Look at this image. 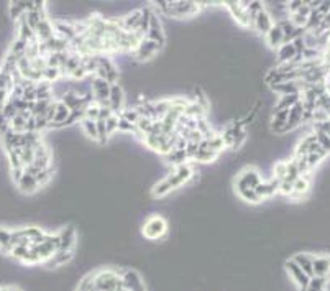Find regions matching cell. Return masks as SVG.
Instances as JSON below:
<instances>
[{
  "mask_svg": "<svg viewBox=\"0 0 330 291\" xmlns=\"http://www.w3.org/2000/svg\"><path fill=\"white\" fill-rule=\"evenodd\" d=\"M192 176H194V169L189 163L174 166L173 171H171L165 180H161L158 185H155V187L151 189V196L153 198H165L171 191L178 189V187L186 185L187 181H191Z\"/></svg>",
  "mask_w": 330,
  "mask_h": 291,
  "instance_id": "obj_1",
  "label": "cell"
},
{
  "mask_svg": "<svg viewBox=\"0 0 330 291\" xmlns=\"http://www.w3.org/2000/svg\"><path fill=\"white\" fill-rule=\"evenodd\" d=\"M153 7L158 12L165 13L168 17H174V19H189L201 12L202 3L199 2H156Z\"/></svg>",
  "mask_w": 330,
  "mask_h": 291,
  "instance_id": "obj_2",
  "label": "cell"
},
{
  "mask_svg": "<svg viewBox=\"0 0 330 291\" xmlns=\"http://www.w3.org/2000/svg\"><path fill=\"white\" fill-rule=\"evenodd\" d=\"M220 138L225 143V148H240L247 140V128L243 127L240 120H232L225 125L224 132L220 133Z\"/></svg>",
  "mask_w": 330,
  "mask_h": 291,
  "instance_id": "obj_3",
  "label": "cell"
},
{
  "mask_svg": "<svg viewBox=\"0 0 330 291\" xmlns=\"http://www.w3.org/2000/svg\"><path fill=\"white\" fill-rule=\"evenodd\" d=\"M94 285L96 291H115L122 286L120 270H99L94 271Z\"/></svg>",
  "mask_w": 330,
  "mask_h": 291,
  "instance_id": "obj_4",
  "label": "cell"
},
{
  "mask_svg": "<svg viewBox=\"0 0 330 291\" xmlns=\"http://www.w3.org/2000/svg\"><path fill=\"white\" fill-rule=\"evenodd\" d=\"M142 234L144 235V239L148 240L163 239V237L168 234V222H166V219L163 216L153 214V216H150L143 222Z\"/></svg>",
  "mask_w": 330,
  "mask_h": 291,
  "instance_id": "obj_5",
  "label": "cell"
},
{
  "mask_svg": "<svg viewBox=\"0 0 330 291\" xmlns=\"http://www.w3.org/2000/svg\"><path fill=\"white\" fill-rule=\"evenodd\" d=\"M263 181L260 171L253 166H247L243 168L240 173L237 174L235 178L233 185H235V191H240V189H255L260 183Z\"/></svg>",
  "mask_w": 330,
  "mask_h": 291,
  "instance_id": "obj_6",
  "label": "cell"
},
{
  "mask_svg": "<svg viewBox=\"0 0 330 291\" xmlns=\"http://www.w3.org/2000/svg\"><path fill=\"white\" fill-rule=\"evenodd\" d=\"M96 61H97V69H96L97 78L105 79L107 83L110 84H117V81H119V69H117V66L114 64V61L107 55H96Z\"/></svg>",
  "mask_w": 330,
  "mask_h": 291,
  "instance_id": "obj_7",
  "label": "cell"
},
{
  "mask_svg": "<svg viewBox=\"0 0 330 291\" xmlns=\"http://www.w3.org/2000/svg\"><path fill=\"white\" fill-rule=\"evenodd\" d=\"M110 89L112 84L107 83L105 79L102 78H94L92 79V97L94 102L99 104L101 107H108V96H110ZM110 109V107H108Z\"/></svg>",
  "mask_w": 330,
  "mask_h": 291,
  "instance_id": "obj_8",
  "label": "cell"
},
{
  "mask_svg": "<svg viewBox=\"0 0 330 291\" xmlns=\"http://www.w3.org/2000/svg\"><path fill=\"white\" fill-rule=\"evenodd\" d=\"M224 7L232 13V17L238 25L243 26V28H251V19H250V15H248L245 3L243 2H227V3H224Z\"/></svg>",
  "mask_w": 330,
  "mask_h": 291,
  "instance_id": "obj_9",
  "label": "cell"
},
{
  "mask_svg": "<svg viewBox=\"0 0 330 291\" xmlns=\"http://www.w3.org/2000/svg\"><path fill=\"white\" fill-rule=\"evenodd\" d=\"M148 40H151V42H155L158 46L163 50V46H165L166 43V35H165V30H163V25H161V20L160 17H158V13L153 10L151 13V19H150V26H148V31H146V37Z\"/></svg>",
  "mask_w": 330,
  "mask_h": 291,
  "instance_id": "obj_10",
  "label": "cell"
},
{
  "mask_svg": "<svg viewBox=\"0 0 330 291\" xmlns=\"http://www.w3.org/2000/svg\"><path fill=\"white\" fill-rule=\"evenodd\" d=\"M122 286L126 291H146L143 283V278L138 271L135 270H120Z\"/></svg>",
  "mask_w": 330,
  "mask_h": 291,
  "instance_id": "obj_11",
  "label": "cell"
},
{
  "mask_svg": "<svg viewBox=\"0 0 330 291\" xmlns=\"http://www.w3.org/2000/svg\"><path fill=\"white\" fill-rule=\"evenodd\" d=\"M274 23L276 21L273 20V17H271V13L266 10V8H263V10H260L258 13H256L255 17L251 19V28H255L256 31H258L260 35H265L268 33V31L273 28Z\"/></svg>",
  "mask_w": 330,
  "mask_h": 291,
  "instance_id": "obj_12",
  "label": "cell"
},
{
  "mask_svg": "<svg viewBox=\"0 0 330 291\" xmlns=\"http://www.w3.org/2000/svg\"><path fill=\"white\" fill-rule=\"evenodd\" d=\"M158 51H161V48L158 46L155 42L144 38L140 42L137 50L133 51V56H135V60H138V61H148V60H151L155 55H158Z\"/></svg>",
  "mask_w": 330,
  "mask_h": 291,
  "instance_id": "obj_13",
  "label": "cell"
},
{
  "mask_svg": "<svg viewBox=\"0 0 330 291\" xmlns=\"http://www.w3.org/2000/svg\"><path fill=\"white\" fill-rule=\"evenodd\" d=\"M304 124V105H302V101H299L297 104H294L289 109V114H288V122H286V127H284V133L294 130L299 125Z\"/></svg>",
  "mask_w": 330,
  "mask_h": 291,
  "instance_id": "obj_14",
  "label": "cell"
},
{
  "mask_svg": "<svg viewBox=\"0 0 330 291\" xmlns=\"http://www.w3.org/2000/svg\"><path fill=\"white\" fill-rule=\"evenodd\" d=\"M286 271L289 273V276H291V280L294 281V283L297 285V288H299L301 291H304L307 286H309V280H310V276H307L304 271L301 270L299 267L296 265L294 262H292V258L291 260H288L286 262Z\"/></svg>",
  "mask_w": 330,
  "mask_h": 291,
  "instance_id": "obj_15",
  "label": "cell"
},
{
  "mask_svg": "<svg viewBox=\"0 0 330 291\" xmlns=\"http://www.w3.org/2000/svg\"><path fill=\"white\" fill-rule=\"evenodd\" d=\"M108 107H110V110L117 115L125 109V94H124V89L119 86V83L112 84L110 96H108Z\"/></svg>",
  "mask_w": 330,
  "mask_h": 291,
  "instance_id": "obj_16",
  "label": "cell"
},
{
  "mask_svg": "<svg viewBox=\"0 0 330 291\" xmlns=\"http://www.w3.org/2000/svg\"><path fill=\"white\" fill-rule=\"evenodd\" d=\"M255 192L258 194V198L261 201L273 198L274 194H278L279 192V181L274 180V178H269V180H266V181H261L260 185L255 187Z\"/></svg>",
  "mask_w": 330,
  "mask_h": 291,
  "instance_id": "obj_17",
  "label": "cell"
},
{
  "mask_svg": "<svg viewBox=\"0 0 330 291\" xmlns=\"http://www.w3.org/2000/svg\"><path fill=\"white\" fill-rule=\"evenodd\" d=\"M58 237H60V250H74V245L78 242V234L74 227H62L58 232Z\"/></svg>",
  "mask_w": 330,
  "mask_h": 291,
  "instance_id": "obj_18",
  "label": "cell"
},
{
  "mask_svg": "<svg viewBox=\"0 0 330 291\" xmlns=\"http://www.w3.org/2000/svg\"><path fill=\"white\" fill-rule=\"evenodd\" d=\"M71 110L67 109V107L62 104L61 101H56V109H54V117H53V122L49 124V128H61V127H66V120L69 117Z\"/></svg>",
  "mask_w": 330,
  "mask_h": 291,
  "instance_id": "obj_19",
  "label": "cell"
},
{
  "mask_svg": "<svg viewBox=\"0 0 330 291\" xmlns=\"http://www.w3.org/2000/svg\"><path fill=\"white\" fill-rule=\"evenodd\" d=\"M292 262H294L296 265L299 267L307 276H310V278H312V276H314V255H310V253H296L294 257H292Z\"/></svg>",
  "mask_w": 330,
  "mask_h": 291,
  "instance_id": "obj_20",
  "label": "cell"
},
{
  "mask_svg": "<svg viewBox=\"0 0 330 291\" xmlns=\"http://www.w3.org/2000/svg\"><path fill=\"white\" fill-rule=\"evenodd\" d=\"M310 189V174H301L297 180L292 183V194L289 198L299 199L302 196H306Z\"/></svg>",
  "mask_w": 330,
  "mask_h": 291,
  "instance_id": "obj_21",
  "label": "cell"
},
{
  "mask_svg": "<svg viewBox=\"0 0 330 291\" xmlns=\"http://www.w3.org/2000/svg\"><path fill=\"white\" fill-rule=\"evenodd\" d=\"M288 114H289V109L273 110V117H271L269 127L274 133H284V127H286V122H288Z\"/></svg>",
  "mask_w": 330,
  "mask_h": 291,
  "instance_id": "obj_22",
  "label": "cell"
},
{
  "mask_svg": "<svg viewBox=\"0 0 330 291\" xmlns=\"http://www.w3.org/2000/svg\"><path fill=\"white\" fill-rule=\"evenodd\" d=\"M17 186L18 189H20L21 192H26V194H31V192L38 191V181H36V178L33 176V174L30 173H23L21 174V178L17 181Z\"/></svg>",
  "mask_w": 330,
  "mask_h": 291,
  "instance_id": "obj_23",
  "label": "cell"
},
{
  "mask_svg": "<svg viewBox=\"0 0 330 291\" xmlns=\"http://www.w3.org/2000/svg\"><path fill=\"white\" fill-rule=\"evenodd\" d=\"M265 38H266V43H268V46L273 48V50H278L279 46H283V44H284L283 30L279 28L278 23H274L273 28H271L268 33L265 35Z\"/></svg>",
  "mask_w": 330,
  "mask_h": 291,
  "instance_id": "obj_24",
  "label": "cell"
},
{
  "mask_svg": "<svg viewBox=\"0 0 330 291\" xmlns=\"http://www.w3.org/2000/svg\"><path fill=\"white\" fill-rule=\"evenodd\" d=\"M21 234L25 235V239L28 240L31 245L41 244V242L44 240V237H46V232H44L43 229H40V227H36V226L23 227V229H21Z\"/></svg>",
  "mask_w": 330,
  "mask_h": 291,
  "instance_id": "obj_25",
  "label": "cell"
},
{
  "mask_svg": "<svg viewBox=\"0 0 330 291\" xmlns=\"http://www.w3.org/2000/svg\"><path fill=\"white\" fill-rule=\"evenodd\" d=\"M329 275H330V257H325V255L315 257L314 255V276L327 278Z\"/></svg>",
  "mask_w": 330,
  "mask_h": 291,
  "instance_id": "obj_26",
  "label": "cell"
},
{
  "mask_svg": "<svg viewBox=\"0 0 330 291\" xmlns=\"http://www.w3.org/2000/svg\"><path fill=\"white\" fill-rule=\"evenodd\" d=\"M297 56L296 48L292 46V43H286L283 46L278 48V62L279 64H288V62H292L294 58Z\"/></svg>",
  "mask_w": 330,
  "mask_h": 291,
  "instance_id": "obj_27",
  "label": "cell"
},
{
  "mask_svg": "<svg viewBox=\"0 0 330 291\" xmlns=\"http://www.w3.org/2000/svg\"><path fill=\"white\" fill-rule=\"evenodd\" d=\"M219 158V153H215V151H212L210 148H207L204 143H199V150L197 153L194 155V161H199V163H212V161H215Z\"/></svg>",
  "mask_w": 330,
  "mask_h": 291,
  "instance_id": "obj_28",
  "label": "cell"
},
{
  "mask_svg": "<svg viewBox=\"0 0 330 291\" xmlns=\"http://www.w3.org/2000/svg\"><path fill=\"white\" fill-rule=\"evenodd\" d=\"M72 258H74V250H58V252L53 255L51 260H48L46 263L48 267H60V265H66Z\"/></svg>",
  "mask_w": 330,
  "mask_h": 291,
  "instance_id": "obj_29",
  "label": "cell"
},
{
  "mask_svg": "<svg viewBox=\"0 0 330 291\" xmlns=\"http://www.w3.org/2000/svg\"><path fill=\"white\" fill-rule=\"evenodd\" d=\"M317 142V138H315V133H307L306 137H302V140L297 143V148H296V153L297 156H302V155H307L310 150V146L314 145V143Z\"/></svg>",
  "mask_w": 330,
  "mask_h": 291,
  "instance_id": "obj_30",
  "label": "cell"
},
{
  "mask_svg": "<svg viewBox=\"0 0 330 291\" xmlns=\"http://www.w3.org/2000/svg\"><path fill=\"white\" fill-rule=\"evenodd\" d=\"M12 232L10 229L5 227H0V250L3 253H10L12 252Z\"/></svg>",
  "mask_w": 330,
  "mask_h": 291,
  "instance_id": "obj_31",
  "label": "cell"
},
{
  "mask_svg": "<svg viewBox=\"0 0 330 291\" xmlns=\"http://www.w3.org/2000/svg\"><path fill=\"white\" fill-rule=\"evenodd\" d=\"M166 161L173 166H179V165L187 163V155L186 151H181V150H171L168 155L165 156Z\"/></svg>",
  "mask_w": 330,
  "mask_h": 291,
  "instance_id": "obj_32",
  "label": "cell"
},
{
  "mask_svg": "<svg viewBox=\"0 0 330 291\" xmlns=\"http://www.w3.org/2000/svg\"><path fill=\"white\" fill-rule=\"evenodd\" d=\"M81 125H82L85 135H87L89 138H92L94 142L99 143V133H97V124H96V120L82 119V120H81Z\"/></svg>",
  "mask_w": 330,
  "mask_h": 291,
  "instance_id": "obj_33",
  "label": "cell"
},
{
  "mask_svg": "<svg viewBox=\"0 0 330 291\" xmlns=\"http://www.w3.org/2000/svg\"><path fill=\"white\" fill-rule=\"evenodd\" d=\"M288 176V161H278V163H274V168H273V176L274 180L278 181H283L286 180Z\"/></svg>",
  "mask_w": 330,
  "mask_h": 291,
  "instance_id": "obj_34",
  "label": "cell"
},
{
  "mask_svg": "<svg viewBox=\"0 0 330 291\" xmlns=\"http://www.w3.org/2000/svg\"><path fill=\"white\" fill-rule=\"evenodd\" d=\"M237 194L240 196V199L247 201V203H251V204L261 203V199L258 198V194L255 192V189H240V191H237Z\"/></svg>",
  "mask_w": 330,
  "mask_h": 291,
  "instance_id": "obj_35",
  "label": "cell"
},
{
  "mask_svg": "<svg viewBox=\"0 0 330 291\" xmlns=\"http://www.w3.org/2000/svg\"><path fill=\"white\" fill-rule=\"evenodd\" d=\"M105 130H107L108 138H110L117 130H119V115L112 114L110 117L105 119Z\"/></svg>",
  "mask_w": 330,
  "mask_h": 291,
  "instance_id": "obj_36",
  "label": "cell"
},
{
  "mask_svg": "<svg viewBox=\"0 0 330 291\" xmlns=\"http://www.w3.org/2000/svg\"><path fill=\"white\" fill-rule=\"evenodd\" d=\"M327 285H329V280L322 278V276H312V278L309 280V288H312V290L325 291L327 290Z\"/></svg>",
  "mask_w": 330,
  "mask_h": 291,
  "instance_id": "obj_37",
  "label": "cell"
},
{
  "mask_svg": "<svg viewBox=\"0 0 330 291\" xmlns=\"http://www.w3.org/2000/svg\"><path fill=\"white\" fill-rule=\"evenodd\" d=\"M78 291H96V285H94V275H92V273L87 275V276H84V278L79 281Z\"/></svg>",
  "mask_w": 330,
  "mask_h": 291,
  "instance_id": "obj_38",
  "label": "cell"
},
{
  "mask_svg": "<svg viewBox=\"0 0 330 291\" xmlns=\"http://www.w3.org/2000/svg\"><path fill=\"white\" fill-rule=\"evenodd\" d=\"M21 263H25V265H36V263H41V260H40V255L36 253V250L30 247L26 255L21 258Z\"/></svg>",
  "mask_w": 330,
  "mask_h": 291,
  "instance_id": "obj_39",
  "label": "cell"
},
{
  "mask_svg": "<svg viewBox=\"0 0 330 291\" xmlns=\"http://www.w3.org/2000/svg\"><path fill=\"white\" fill-rule=\"evenodd\" d=\"M35 178H36V181H38L40 186L46 185V183L53 178V166L48 168V169H41V171H38L35 174Z\"/></svg>",
  "mask_w": 330,
  "mask_h": 291,
  "instance_id": "obj_40",
  "label": "cell"
},
{
  "mask_svg": "<svg viewBox=\"0 0 330 291\" xmlns=\"http://www.w3.org/2000/svg\"><path fill=\"white\" fill-rule=\"evenodd\" d=\"M315 133V138H317V143L322 148L330 153V137H327L325 133H320V132H314Z\"/></svg>",
  "mask_w": 330,
  "mask_h": 291,
  "instance_id": "obj_41",
  "label": "cell"
},
{
  "mask_svg": "<svg viewBox=\"0 0 330 291\" xmlns=\"http://www.w3.org/2000/svg\"><path fill=\"white\" fill-rule=\"evenodd\" d=\"M279 192L284 196H291L292 194V181H289V180L279 181Z\"/></svg>",
  "mask_w": 330,
  "mask_h": 291,
  "instance_id": "obj_42",
  "label": "cell"
},
{
  "mask_svg": "<svg viewBox=\"0 0 330 291\" xmlns=\"http://www.w3.org/2000/svg\"><path fill=\"white\" fill-rule=\"evenodd\" d=\"M306 2H289L288 3V12H289V15H292V13H296L297 10H299V8L304 5Z\"/></svg>",
  "mask_w": 330,
  "mask_h": 291,
  "instance_id": "obj_43",
  "label": "cell"
},
{
  "mask_svg": "<svg viewBox=\"0 0 330 291\" xmlns=\"http://www.w3.org/2000/svg\"><path fill=\"white\" fill-rule=\"evenodd\" d=\"M7 291H20V290L15 288V286H7Z\"/></svg>",
  "mask_w": 330,
  "mask_h": 291,
  "instance_id": "obj_44",
  "label": "cell"
},
{
  "mask_svg": "<svg viewBox=\"0 0 330 291\" xmlns=\"http://www.w3.org/2000/svg\"><path fill=\"white\" fill-rule=\"evenodd\" d=\"M304 291H319V290H312V288H309V286H307ZM325 291H327V290H325Z\"/></svg>",
  "mask_w": 330,
  "mask_h": 291,
  "instance_id": "obj_45",
  "label": "cell"
},
{
  "mask_svg": "<svg viewBox=\"0 0 330 291\" xmlns=\"http://www.w3.org/2000/svg\"><path fill=\"white\" fill-rule=\"evenodd\" d=\"M115 291H126L125 288H119V290H115Z\"/></svg>",
  "mask_w": 330,
  "mask_h": 291,
  "instance_id": "obj_46",
  "label": "cell"
}]
</instances>
